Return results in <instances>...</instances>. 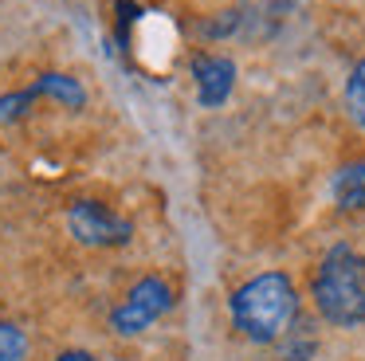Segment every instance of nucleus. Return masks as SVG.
Segmentation results:
<instances>
[{"label": "nucleus", "mask_w": 365, "mask_h": 361, "mask_svg": "<svg viewBox=\"0 0 365 361\" xmlns=\"http://www.w3.org/2000/svg\"><path fill=\"white\" fill-rule=\"evenodd\" d=\"M294 314H299V295H294V283L283 271L255 275L232 295V326L255 345L283 337L291 330Z\"/></svg>", "instance_id": "f257e3e1"}, {"label": "nucleus", "mask_w": 365, "mask_h": 361, "mask_svg": "<svg viewBox=\"0 0 365 361\" xmlns=\"http://www.w3.org/2000/svg\"><path fill=\"white\" fill-rule=\"evenodd\" d=\"M346 110L365 130V59H357L354 71H349V78H346Z\"/></svg>", "instance_id": "6e6552de"}, {"label": "nucleus", "mask_w": 365, "mask_h": 361, "mask_svg": "<svg viewBox=\"0 0 365 361\" xmlns=\"http://www.w3.org/2000/svg\"><path fill=\"white\" fill-rule=\"evenodd\" d=\"M28 353V337L20 326L12 322H0V361H24Z\"/></svg>", "instance_id": "9d476101"}, {"label": "nucleus", "mask_w": 365, "mask_h": 361, "mask_svg": "<svg viewBox=\"0 0 365 361\" xmlns=\"http://www.w3.org/2000/svg\"><path fill=\"white\" fill-rule=\"evenodd\" d=\"M334 204L341 212H361L365 208V161H349L334 173Z\"/></svg>", "instance_id": "0eeeda50"}, {"label": "nucleus", "mask_w": 365, "mask_h": 361, "mask_svg": "<svg viewBox=\"0 0 365 361\" xmlns=\"http://www.w3.org/2000/svg\"><path fill=\"white\" fill-rule=\"evenodd\" d=\"M56 361H98V357H95V353H87V350H63Z\"/></svg>", "instance_id": "9b49d317"}, {"label": "nucleus", "mask_w": 365, "mask_h": 361, "mask_svg": "<svg viewBox=\"0 0 365 361\" xmlns=\"http://www.w3.org/2000/svg\"><path fill=\"white\" fill-rule=\"evenodd\" d=\"M192 78H197V102L208 110L224 106L236 86V63L228 55H197L192 59Z\"/></svg>", "instance_id": "39448f33"}, {"label": "nucleus", "mask_w": 365, "mask_h": 361, "mask_svg": "<svg viewBox=\"0 0 365 361\" xmlns=\"http://www.w3.org/2000/svg\"><path fill=\"white\" fill-rule=\"evenodd\" d=\"M36 91L32 86H24V91H9V94H0V126H12L20 122V118L28 114V110L36 106Z\"/></svg>", "instance_id": "1a4fd4ad"}, {"label": "nucleus", "mask_w": 365, "mask_h": 361, "mask_svg": "<svg viewBox=\"0 0 365 361\" xmlns=\"http://www.w3.org/2000/svg\"><path fill=\"white\" fill-rule=\"evenodd\" d=\"M32 91H36V98H48V102H56V106H63V110H83L87 106L83 83L75 75H63V71H43V75L32 83Z\"/></svg>", "instance_id": "423d86ee"}, {"label": "nucleus", "mask_w": 365, "mask_h": 361, "mask_svg": "<svg viewBox=\"0 0 365 361\" xmlns=\"http://www.w3.org/2000/svg\"><path fill=\"white\" fill-rule=\"evenodd\" d=\"M67 232L83 248H126L130 235H134V224L98 200H75L67 208Z\"/></svg>", "instance_id": "20e7f679"}, {"label": "nucleus", "mask_w": 365, "mask_h": 361, "mask_svg": "<svg viewBox=\"0 0 365 361\" xmlns=\"http://www.w3.org/2000/svg\"><path fill=\"white\" fill-rule=\"evenodd\" d=\"M314 306L334 326H361L365 322V255L346 243L326 251L314 275Z\"/></svg>", "instance_id": "f03ea898"}, {"label": "nucleus", "mask_w": 365, "mask_h": 361, "mask_svg": "<svg viewBox=\"0 0 365 361\" xmlns=\"http://www.w3.org/2000/svg\"><path fill=\"white\" fill-rule=\"evenodd\" d=\"M169 306H173V287H169L165 279H158V275H145V279H138L134 287L126 290V298L110 310V330L122 337H134V334H142L145 326H153L161 314H169Z\"/></svg>", "instance_id": "7ed1b4c3"}]
</instances>
